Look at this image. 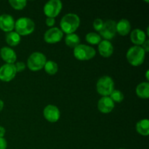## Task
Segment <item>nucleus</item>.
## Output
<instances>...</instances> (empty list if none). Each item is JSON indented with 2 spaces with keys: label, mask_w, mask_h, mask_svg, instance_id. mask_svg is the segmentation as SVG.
I'll return each instance as SVG.
<instances>
[{
  "label": "nucleus",
  "mask_w": 149,
  "mask_h": 149,
  "mask_svg": "<svg viewBox=\"0 0 149 149\" xmlns=\"http://www.w3.org/2000/svg\"><path fill=\"white\" fill-rule=\"evenodd\" d=\"M116 32L122 36H126L131 31L130 23L127 19H121L118 23H116Z\"/></svg>",
  "instance_id": "nucleus-17"
},
{
  "label": "nucleus",
  "mask_w": 149,
  "mask_h": 149,
  "mask_svg": "<svg viewBox=\"0 0 149 149\" xmlns=\"http://www.w3.org/2000/svg\"><path fill=\"white\" fill-rule=\"evenodd\" d=\"M97 109L101 113H109L114 109V103L109 96L102 97L97 103Z\"/></svg>",
  "instance_id": "nucleus-13"
},
{
  "label": "nucleus",
  "mask_w": 149,
  "mask_h": 149,
  "mask_svg": "<svg viewBox=\"0 0 149 149\" xmlns=\"http://www.w3.org/2000/svg\"><path fill=\"white\" fill-rule=\"evenodd\" d=\"M141 47L143 49V50L145 51L146 53L148 52L149 51V40H146L145 42L142 45V47Z\"/></svg>",
  "instance_id": "nucleus-30"
},
{
  "label": "nucleus",
  "mask_w": 149,
  "mask_h": 149,
  "mask_svg": "<svg viewBox=\"0 0 149 149\" xmlns=\"http://www.w3.org/2000/svg\"><path fill=\"white\" fill-rule=\"evenodd\" d=\"M63 4L60 0H50L45 4L44 13L47 17H54L59 15L62 10Z\"/></svg>",
  "instance_id": "nucleus-7"
},
{
  "label": "nucleus",
  "mask_w": 149,
  "mask_h": 149,
  "mask_svg": "<svg viewBox=\"0 0 149 149\" xmlns=\"http://www.w3.org/2000/svg\"><path fill=\"white\" fill-rule=\"evenodd\" d=\"M95 49L86 45H79L74 49V55L79 61H89L95 55Z\"/></svg>",
  "instance_id": "nucleus-6"
},
{
  "label": "nucleus",
  "mask_w": 149,
  "mask_h": 149,
  "mask_svg": "<svg viewBox=\"0 0 149 149\" xmlns=\"http://www.w3.org/2000/svg\"><path fill=\"white\" fill-rule=\"evenodd\" d=\"M17 71L14 64L6 63L0 67V80L8 82L15 77Z\"/></svg>",
  "instance_id": "nucleus-9"
},
{
  "label": "nucleus",
  "mask_w": 149,
  "mask_h": 149,
  "mask_svg": "<svg viewBox=\"0 0 149 149\" xmlns=\"http://www.w3.org/2000/svg\"><path fill=\"white\" fill-rule=\"evenodd\" d=\"M7 143L6 140L4 138H0V149H6Z\"/></svg>",
  "instance_id": "nucleus-29"
},
{
  "label": "nucleus",
  "mask_w": 149,
  "mask_h": 149,
  "mask_svg": "<svg viewBox=\"0 0 149 149\" xmlns=\"http://www.w3.org/2000/svg\"><path fill=\"white\" fill-rule=\"evenodd\" d=\"M86 41L91 45H98L101 42V36L97 33L90 32L86 35Z\"/></svg>",
  "instance_id": "nucleus-23"
},
{
  "label": "nucleus",
  "mask_w": 149,
  "mask_h": 149,
  "mask_svg": "<svg viewBox=\"0 0 149 149\" xmlns=\"http://www.w3.org/2000/svg\"><path fill=\"white\" fill-rule=\"evenodd\" d=\"M5 39L7 43L10 46L15 47L19 45L20 42V36L15 31H11L8 32L6 34Z\"/></svg>",
  "instance_id": "nucleus-20"
},
{
  "label": "nucleus",
  "mask_w": 149,
  "mask_h": 149,
  "mask_svg": "<svg viewBox=\"0 0 149 149\" xmlns=\"http://www.w3.org/2000/svg\"><path fill=\"white\" fill-rule=\"evenodd\" d=\"M96 90L103 97L109 96L114 90V82L110 77L103 76L97 81Z\"/></svg>",
  "instance_id": "nucleus-4"
},
{
  "label": "nucleus",
  "mask_w": 149,
  "mask_h": 149,
  "mask_svg": "<svg viewBox=\"0 0 149 149\" xmlns=\"http://www.w3.org/2000/svg\"><path fill=\"white\" fill-rule=\"evenodd\" d=\"M110 98L113 100V102H116V103H120L124 99V95L121 91L117 90H113V91L109 95Z\"/></svg>",
  "instance_id": "nucleus-25"
},
{
  "label": "nucleus",
  "mask_w": 149,
  "mask_h": 149,
  "mask_svg": "<svg viewBox=\"0 0 149 149\" xmlns=\"http://www.w3.org/2000/svg\"><path fill=\"white\" fill-rule=\"evenodd\" d=\"M103 23L104 22L103 21V20L100 18H96L95 20L93 22V27H94L95 30L97 31H100L101 30L102 27L103 26Z\"/></svg>",
  "instance_id": "nucleus-26"
},
{
  "label": "nucleus",
  "mask_w": 149,
  "mask_h": 149,
  "mask_svg": "<svg viewBox=\"0 0 149 149\" xmlns=\"http://www.w3.org/2000/svg\"><path fill=\"white\" fill-rule=\"evenodd\" d=\"M9 4L15 10H23L26 7V4H27V1H25V0H10L9 1Z\"/></svg>",
  "instance_id": "nucleus-24"
},
{
  "label": "nucleus",
  "mask_w": 149,
  "mask_h": 149,
  "mask_svg": "<svg viewBox=\"0 0 149 149\" xmlns=\"http://www.w3.org/2000/svg\"><path fill=\"white\" fill-rule=\"evenodd\" d=\"M5 129L2 126H0V138H3L5 135Z\"/></svg>",
  "instance_id": "nucleus-31"
},
{
  "label": "nucleus",
  "mask_w": 149,
  "mask_h": 149,
  "mask_svg": "<svg viewBox=\"0 0 149 149\" xmlns=\"http://www.w3.org/2000/svg\"><path fill=\"white\" fill-rule=\"evenodd\" d=\"M44 117L49 122H56L59 120L61 116V112L58 108L54 105H47L44 109Z\"/></svg>",
  "instance_id": "nucleus-11"
},
{
  "label": "nucleus",
  "mask_w": 149,
  "mask_h": 149,
  "mask_svg": "<svg viewBox=\"0 0 149 149\" xmlns=\"http://www.w3.org/2000/svg\"><path fill=\"white\" fill-rule=\"evenodd\" d=\"M3 108H4V102L0 99V112L2 111Z\"/></svg>",
  "instance_id": "nucleus-32"
},
{
  "label": "nucleus",
  "mask_w": 149,
  "mask_h": 149,
  "mask_svg": "<svg viewBox=\"0 0 149 149\" xmlns=\"http://www.w3.org/2000/svg\"><path fill=\"white\" fill-rule=\"evenodd\" d=\"M98 51L101 56L109 58L113 54V47L110 41L104 39L98 44Z\"/></svg>",
  "instance_id": "nucleus-16"
},
{
  "label": "nucleus",
  "mask_w": 149,
  "mask_h": 149,
  "mask_svg": "<svg viewBox=\"0 0 149 149\" xmlns=\"http://www.w3.org/2000/svg\"><path fill=\"white\" fill-rule=\"evenodd\" d=\"M47 62L46 56L40 52H33L27 61L28 68L32 71H37L42 69Z\"/></svg>",
  "instance_id": "nucleus-5"
},
{
  "label": "nucleus",
  "mask_w": 149,
  "mask_h": 149,
  "mask_svg": "<svg viewBox=\"0 0 149 149\" xmlns=\"http://www.w3.org/2000/svg\"><path fill=\"white\" fill-rule=\"evenodd\" d=\"M136 131L143 136H148L149 135V121L144 119L139 121L136 124Z\"/></svg>",
  "instance_id": "nucleus-19"
},
{
  "label": "nucleus",
  "mask_w": 149,
  "mask_h": 149,
  "mask_svg": "<svg viewBox=\"0 0 149 149\" xmlns=\"http://www.w3.org/2000/svg\"><path fill=\"white\" fill-rule=\"evenodd\" d=\"M0 29L4 32H11L15 29V20L13 16L8 14L0 15Z\"/></svg>",
  "instance_id": "nucleus-12"
},
{
  "label": "nucleus",
  "mask_w": 149,
  "mask_h": 149,
  "mask_svg": "<svg viewBox=\"0 0 149 149\" xmlns=\"http://www.w3.org/2000/svg\"><path fill=\"white\" fill-rule=\"evenodd\" d=\"M61 30L66 34L73 33L77 30L80 25V19L77 15L68 13L65 15L61 20Z\"/></svg>",
  "instance_id": "nucleus-1"
},
{
  "label": "nucleus",
  "mask_w": 149,
  "mask_h": 149,
  "mask_svg": "<svg viewBox=\"0 0 149 149\" xmlns=\"http://www.w3.org/2000/svg\"><path fill=\"white\" fill-rule=\"evenodd\" d=\"M0 55L1 59L9 64H14L17 59V55L15 51L9 47H3L0 49Z\"/></svg>",
  "instance_id": "nucleus-14"
},
{
  "label": "nucleus",
  "mask_w": 149,
  "mask_h": 149,
  "mask_svg": "<svg viewBox=\"0 0 149 149\" xmlns=\"http://www.w3.org/2000/svg\"><path fill=\"white\" fill-rule=\"evenodd\" d=\"M127 59L130 64L133 66H139L143 63L146 57V52L141 46L131 47L127 52Z\"/></svg>",
  "instance_id": "nucleus-2"
},
{
  "label": "nucleus",
  "mask_w": 149,
  "mask_h": 149,
  "mask_svg": "<svg viewBox=\"0 0 149 149\" xmlns=\"http://www.w3.org/2000/svg\"><path fill=\"white\" fill-rule=\"evenodd\" d=\"M55 23V19L54 17H47L46 19V24L47 26H49V27H52V26H54Z\"/></svg>",
  "instance_id": "nucleus-28"
},
{
  "label": "nucleus",
  "mask_w": 149,
  "mask_h": 149,
  "mask_svg": "<svg viewBox=\"0 0 149 149\" xmlns=\"http://www.w3.org/2000/svg\"><path fill=\"white\" fill-rule=\"evenodd\" d=\"M63 36V33L61 29L56 27L51 28L45 32L44 35V39L47 43L55 44L61 41Z\"/></svg>",
  "instance_id": "nucleus-10"
},
{
  "label": "nucleus",
  "mask_w": 149,
  "mask_h": 149,
  "mask_svg": "<svg viewBox=\"0 0 149 149\" xmlns=\"http://www.w3.org/2000/svg\"><path fill=\"white\" fill-rule=\"evenodd\" d=\"M119 149H125V148H119Z\"/></svg>",
  "instance_id": "nucleus-34"
},
{
  "label": "nucleus",
  "mask_w": 149,
  "mask_h": 149,
  "mask_svg": "<svg viewBox=\"0 0 149 149\" xmlns=\"http://www.w3.org/2000/svg\"><path fill=\"white\" fill-rule=\"evenodd\" d=\"M146 79H147V80L149 79V78H148V71H146Z\"/></svg>",
  "instance_id": "nucleus-33"
},
{
  "label": "nucleus",
  "mask_w": 149,
  "mask_h": 149,
  "mask_svg": "<svg viewBox=\"0 0 149 149\" xmlns=\"http://www.w3.org/2000/svg\"><path fill=\"white\" fill-rule=\"evenodd\" d=\"M130 39L136 46H141L146 40V36L143 31L140 29H135L130 33Z\"/></svg>",
  "instance_id": "nucleus-15"
},
{
  "label": "nucleus",
  "mask_w": 149,
  "mask_h": 149,
  "mask_svg": "<svg viewBox=\"0 0 149 149\" xmlns=\"http://www.w3.org/2000/svg\"><path fill=\"white\" fill-rule=\"evenodd\" d=\"M14 65L17 72L23 71L26 68V64L23 62H17L15 64H14Z\"/></svg>",
  "instance_id": "nucleus-27"
},
{
  "label": "nucleus",
  "mask_w": 149,
  "mask_h": 149,
  "mask_svg": "<svg viewBox=\"0 0 149 149\" xmlns=\"http://www.w3.org/2000/svg\"><path fill=\"white\" fill-rule=\"evenodd\" d=\"M65 42L67 46L74 49L76 47L80 45V38L76 33H69V34H67L66 36H65Z\"/></svg>",
  "instance_id": "nucleus-21"
},
{
  "label": "nucleus",
  "mask_w": 149,
  "mask_h": 149,
  "mask_svg": "<svg viewBox=\"0 0 149 149\" xmlns=\"http://www.w3.org/2000/svg\"><path fill=\"white\" fill-rule=\"evenodd\" d=\"M116 22L113 20H109L104 22L101 30L99 31L100 36H103L105 40L113 39L116 33Z\"/></svg>",
  "instance_id": "nucleus-8"
},
{
  "label": "nucleus",
  "mask_w": 149,
  "mask_h": 149,
  "mask_svg": "<svg viewBox=\"0 0 149 149\" xmlns=\"http://www.w3.org/2000/svg\"><path fill=\"white\" fill-rule=\"evenodd\" d=\"M136 95L143 99H147L149 97V83L142 82L138 84L135 89Z\"/></svg>",
  "instance_id": "nucleus-18"
},
{
  "label": "nucleus",
  "mask_w": 149,
  "mask_h": 149,
  "mask_svg": "<svg viewBox=\"0 0 149 149\" xmlns=\"http://www.w3.org/2000/svg\"><path fill=\"white\" fill-rule=\"evenodd\" d=\"M44 68H45V71L49 75H54L58 71V64L52 61H47Z\"/></svg>",
  "instance_id": "nucleus-22"
},
{
  "label": "nucleus",
  "mask_w": 149,
  "mask_h": 149,
  "mask_svg": "<svg viewBox=\"0 0 149 149\" xmlns=\"http://www.w3.org/2000/svg\"><path fill=\"white\" fill-rule=\"evenodd\" d=\"M15 29L20 36H26L34 31L35 23L29 17H20L15 22Z\"/></svg>",
  "instance_id": "nucleus-3"
}]
</instances>
